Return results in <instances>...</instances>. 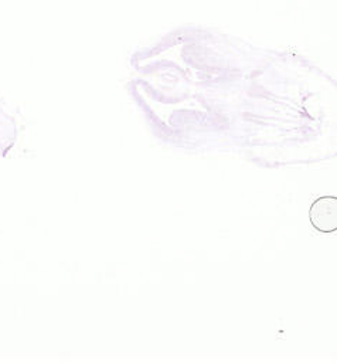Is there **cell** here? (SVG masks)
I'll return each mask as SVG.
<instances>
[{
  "instance_id": "6da1fadb",
  "label": "cell",
  "mask_w": 337,
  "mask_h": 363,
  "mask_svg": "<svg viewBox=\"0 0 337 363\" xmlns=\"http://www.w3.org/2000/svg\"><path fill=\"white\" fill-rule=\"evenodd\" d=\"M310 221L319 231H334L337 228V199L320 197L312 204Z\"/></svg>"
}]
</instances>
